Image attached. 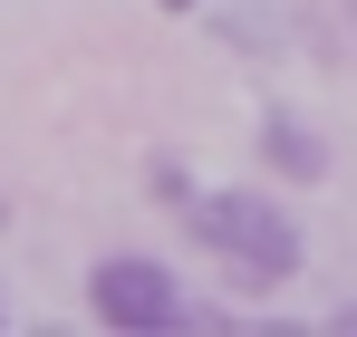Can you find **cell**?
Returning a JSON list of instances; mask_svg holds the SVG:
<instances>
[{"instance_id": "5b68a950", "label": "cell", "mask_w": 357, "mask_h": 337, "mask_svg": "<svg viewBox=\"0 0 357 337\" xmlns=\"http://www.w3.org/2000/svg\"><path fill=\"white\" fill-rule=\"evenodd\" d=\"M328 328H338V337H357V299H348V308H328Z\"/></svg>"}, {"instance_id": "8992f818", "label": "cell", "mask_w": 357, "mask_h": 337, "mask_svg": "<svg viewBox=\"0 0 357 337\" xmlns=\"http://www.w3.org/2000/svg\"><path fill=\"white\" fill-rule=\"evenodd\" d=\"M0 328H10V299H0Z\"/></svg>"}, {"instance_id": "52a82bcc", "label": "cell", "mask_w": 357, "mask_h": 337, "mask_svg": "<svg viewBox=\"0 0 357 337\" xmlns=\"http://www.w3.org/2000/svg\"><path fill=\"white\" fill-rule=\"evenodd\" d=\"M165 10H193V0H165Z\"/></svg>"}, {"instance_id": "ba28073f", "label": "cell", "mask_w": 357, "mask_h": 337, "mask_svg": "<svg viewBox=\"0 0 357 337\" xmlns=\"http://www.w3.org/2000/svg\"><path fill=\"white\" fill-rule=\"evenodd\" d=\"M348 19H357V0H348Z\"/></svg>"}, {"instance_id": "7a4b0ae2", "label": "cell", "mask_w": 357, "mask_h": 337, "mask_svg": "<svg viewBox=\"0 0 357 337\" xmlns=\"http://www.w3.org/2000/svg\"><path fill=\"white\" fill-rule=\"evenodd\" d=\"M87 308L126 337H174V328H222V318H203V308H183V289L165 260H145V251H116V260H97V280H87Z\"/></svg>"}, {"instance_id": "3957f363", "label": "cell", "mask_w": 357, "mask_h": 337, "mask_svg": "<svg viewBox=\"0 0 357 337\" xmlns=\"http://www.w3.org/2000/svg\"><path fill=\"white\" fill-rule=\"evenodd\" d=\"M261 164L290 173V183H319V173H328V155H319V135H309L299 116H261Z\"/></svg>"}, {"instance_id": "277c9868", "label": "cell", "mask_w": 357, "mask_h": 337, "mask_svg": "<svg viewBox=\"0 0 357 337\" xmlns=\"http://www.w3.org/2000/svg\"><path fill=\"white\" fill-rule=\"evenodd\" d=\"M145 193H155V203H193V183H183V164H145Z\"/></svg>"}, {"instance_id": "6da1fadb", "label": "cell", "mask_w": 357, "mask_h": 337, "mask_svg": "<svg viewBox=\"0 0 357 337\" xmlns=\"http://www.w3.org/2000/svg\"><path fill=\"white\" fill-rule=\"evenodd\" d=\"M183 212H193V241L232 270V289H280L299 270V222L271 193H203Z\"/></svg>"}]
</instances>
